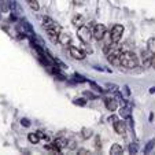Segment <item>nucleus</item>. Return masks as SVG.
I'll return each mask as SVG.
<instances>
[{"label": "nucleus", "mask_w": 155, "mask_h": 155, "mask_svg": "<svg viewBox=\"0 0 155 155\" xmlns=\"http://www.w3.org/2000/svg\"><path fill=\"white\" fill-rule=\"evenodd\" d=\"M121 64L126 69H135L139 64V59L133 52H122V55H121Z\"/></svg>", "instance_id": "1"}, {"label": "nucleus", "mask_w": 155, "mask_h": 155, "mask_svg": "<svg viewBox=\"0 0 155 155\" xmlns=\"http://www.w3.org/2000/svg\"><path fill=\"white\" fill-rule=\"evenodd\" d=\"M121 55H122L121 48L110 45V51H107V59L110 63L115 64V66H121Z\"/></svg>", "instance_id": "2"}, {"label": "nucleus", "mask_w": 155, "mask_h": 155, "mask_svg": "<svg viewBox=\"0 0 155 155\" xmlns=\"http://www.w3.org/2000/svg\"><path fill=\"white\" fill-rule=\"evenodd\" d=\"M124 35V26L122 25H114L110 32V38H111V43H118V41L122 38Z\"/></svg>", "instance_id": "3"}, {"label": "nucleus", "mask_w": 155, "mask_h": 155, "mask_svg": "<svg viewBox=\"0 0 155 155\" xmlns=\"http://www.w3.org/2000/svg\"><path fill=\"white\" fill-rule=\"evenodd\" d=\"M77 35H78V38L82 43H89V40H91V37H92V32L88 26H80Z\"/></svg>", "instance_id": "4"}, {"label": "nucleus", "mask_w": 155, "mask_h": 155, "mask_svg": "<svg viewBox=\"0 0 155 155\" xmlns=\"http://www.w3.org/2000/svg\"><path fill=\"white\" fill-rule=\"evenodd\" d=\"M43 26L45 28V30L51 29V30H55V32L61 33V26H59V24H56L55 21L51 19L50 17H44L43 18Z\"/></svg>", "instance_id": "5"}, {"label": "nucleus", "mask_w": 155, "mask_h": 155, "mask_svg": "<svg viewBox=\"0 0 155 155\" xmlns=\"http://www.w3.org/2000/svg\"><path fill=\"white\" fill-rule=\"evenodd\" d=\"M106 33H107V29H106V26L104 25H102V24L95 25L94 30H92V36H94L97 41L103 40V37L106 36Z\"/></svg>", "instance_id": "6"}, {"label": "nucleus", "mask_w": 155, "mask_h": 155, "mask_svg": "<svg viewBox=\"0 0 155 155\" xmlns=\"http://www.w3.org/2000/svg\"><path fill=\"white\" fill-rule=\"evenodd\" d=\"M104 104L106 107H107V110H110V111H115L118 108V103L115 99H111V97H106L104 99Z\"/></svg>", "instance_id": "7"}, {"label": "nucleus", "mask_w": 155, "mask_h": 155, "mask_svg": "<svg viewBox=\"0 0 155 155\" xmlns=\"http://www.w3.org/2000/svg\"><path fill=\"white\" fill-rule=\"evenodd\" d=\"M114 130L117 132L118 135L124 136V135L126 133V126H125V124H124L122 121H115V122H114Z\"/></svg>", "instance_id": "8"}, {"label": "nucleus", "mask_w": 155, "mask_h": 155, "mask_svg": "<svg viewBox=\"0 0 155 155\" xmlns=\"http://www.w3.org/2000/svg\"><path fill=\"white\" fill-rule=\"evenodd\" d=\"M69 51H70V55L73 56L74 59H78V61H82V59L85 58L84 52H81L80 50H77L76 47H70V48H69Z\"/></svg>", "instance_id": "9"}, {"label": "nucleus", "mask_w": 155, "mask_h": 155, "mask_svg": "<svg viewBox=\"0 0 155 155\" xmlns=\"http://www.w3.org/2000/svg\"><path fill=\"white\" fill-rule=\"evenodd\" d=\"M54 147H55L56 152H61L62 148L66 147V141H64L63 139H55V141H54Z\"/></svg>", "instance_id": "10"}, {"label": "nucleus", "mask_w": 155, "mask_h": 155, "mask_svg": "<svg viewBox=\"0 0 155 155\" xmlns=\"http://www.w3.org/2000/svg\"><path fill=\"white\" fill-rule=\"evenodd\" d=\"M47 36L50 37V40L52 43H58V38H59V33L55 32V30H51V29H47Z\"/></svg>", "instance_id": "11"}, {"label": "nucleus", "mask_w": 155, "mask_h": 155, "mask_svg": "<svg viewBox=\"0 0 155 155\" xmlns=\"http://www.w3.org/2000/svg\"><path fill=\"white\" fill-rule=\"evenodd\" d=\"M110 154H111V155L122 154V147H121L120 144H113L111 148H110Z\"/></svg>", "instance_id": "12"}, {"label": "nucleus", "mask_w": 155, "mask_h": 155, "mask_svg": "<svg viewBox=\"0 0 155 155\" xmlns=\"http://www.w3.org/2000/svg\"><path fill=\"white\" fill-rule=\"evenodd\" d=\"M58 41L59 43H62V44H69V41H70V36L69 35H66V33H59V38H58Z\"/></svg>", "instance_id": "13"}, {"label": "nucleus", "mask_w": 155, "mask_h": 155, "mask_svg": "<svg viewBox=\"0 0 155 155\" xmlns=\"http://www.w3.org/2000/svg\"><path fill=\"white\" fill-rule=\"evenodd\" d=\"M155 147V139H152V140H150L148 143H147V146L144 147V154H150V152L154 150Z\"/></svg>", "instance_id": "14"}, {"label": "nucleus", "mask_w": 155, "mask_h": 155, "mask_svg": "<svg viewBox=\"0 0 155 155\" xmlns=\"http://www.w3.org/2000/svg\"><path fill=\"white\" fill-rule=\"evenodd\" d=\"M147 47H148L150 52L155 54V37H151L148 41H147Z\"/></svg>", "instance_id": "15"}, {"label": "nucleus", "mask_w": 155, "mask_h": 155, "mask_svg": "<svg viewBox=\"0 0 155 155\" xmlns=\"http://www.w3.org/2000/svg\"><path fill=\"white\" fill-rule=\"evenodd\" d=\"M28 139H29V141L30 143H33V144H37L38 140H40V137H38L37 133H30V135L28 136Z\"/></svg>", "instance_id": "16"}, {"label": "nucleus", "mask_w": 155, "mask_h": 155, "mask_svg": "<svg viewBox=\"0 0 155 155\" xmlns=\"http://www.w3.org/2000/svg\"><path fill=\"white\" fill-rule=\"evenodd\" d=\"M120 114H121V117L128 118V117H130V110H129L128 107H122L120 110Z\"/></svg>", "instance_id": "17"}, {"label": "nucleus", "mask_w": 155, "mask_h": 155, "mask_svg": "<svg viewBox=\"0 0 155 155\" xmlns=\"http://www.w3.org/2000/svg\"><path fill=\"white\" fill-rule=\"evenodd\" d=\"M28 2V4L30 6V8H33L35 11H37L38 8H40V6H38V3H37V0H26Z\"/></svg>", "instance_id": "18"}, {"label": "nucleus", "mask_w": 155, "mask_h": 155, "mask_svg": "<svg viewBox=\"0 0 155 155\" xmlns=\"http://www.w3.org/2000/svg\"><path fill=\"white\" fill-rule=\"evenodd\" d=\"M22 24H24V26L26 28V30L30 33V35H35V29H33V26L29 24V22H28V21H25V19H24V21H22Z\"/></svg>", "instance_id": "19"}, {"label": "nucleus", "mask_w": 155, "mask_h": 155, "mask_svg": "<svg viewBox=\"0 0 155 155\" xmlns=\"http://www.w3.org/2000/svg\"><path fill=\"white\" fill-rule=\"evenodd\" d=\"M73 77H74V81H76V82H80V84H82V82H87V78H84V77H82L81 74H78V73H76Z\"/></svg>", "instance_id": "20"}, {"label": "nucleus", "mask_w": 155, "mask_h": 155, "mask_svg": "<svg viewBox=\"0 0 155 155\" xmlns=\"http://www.w3.org/2000/svg\"><path fill=\"white\" fill-rule=\"evenodd\" d=\"M73 25H74V26H82V17H80V15H78V17H74L73 18Z\"/></svg>", "instance_id": "21"}, {"label": "nucleus", "mask_w": 155, "mask_h": 155, "mask_svg": "<svg viewBox=\"0 0 155 155\" xmlns=\"http://www.w3.org/2000/svg\"><path fill=\"white\" fill-rule=\"evenodd\" d=\"M89 85H91V87H92V89H94V91L99 92V94H103V89L99 87V85L96 84V82H94V81H89Z\"/></svg>", "instance_id": "22"}, {"label": "nucleus", "mask_w": 155, "mask_h": 155, "mask_svg": "<svg viewBox=\"0 0 155 155\" xmlns=\"http://www.w3.org/2000/svg\"><path fill=\"white\" fill-rule=\"evenodd\" d=\"M73 103L77 104V106H82V107H84V106L87 104V99H84V97H78V99H76Z\"/></svg>", "instance_id": "23"}, {"label": "nucleus", "mask_w": 155, "mask_h": 155, "mask_svg": "<svg viewBox=\"0 0 155 155\" xmlns=\"http://www.w3.org/2000/svg\"><path fill=\"white\" fill-rule=\"evenodd\" d=\"M91 136H92V130H91V129H87V128L82 129V137L88 139V137H91Z\"/></svg>", "instance_id": "24"}, {"label": "nucleus", "mask_w": 155, "mask_h": 155, "mask_svg": "<svg viewBox=\"0 0 155 155\" xmlns=\"http://www.w3.org/2000/svg\"><path fill=\"white\" fill-rule=\"evenodd\" d=\"M106 87H107L108 91H111V92H118V85H115V84H107Z\"/></svg>", "instance_id": "25"}, {"label": "nucleus", "mask_w": 155, "mask_h": 155, "mask_svg": "<svg viewBox=\"0 0 155 155\" xmlns=\"http://www.w3.org/2000/svg\"><path fill=\"white\" fill-rule=\"evenodd\" d=\"M129 152H130V154H136V152H137V144L136 143L130 144V146H129Z\"/></svg>", "instance_id": "26"}, {"label": "nucleus", "mask_w": 155, "mask_h": 155, "mask_svg": "<svg viewBox=\"0 0 155 155\" xmlns=\"http://www.w3.org/2000/svg\"><path fill=\"white\" fill-rule=\"evenodd\" d=\"M84 96H85V97H89V99H91V100L97 99V96H96V95H94V94H92V92H88V91H85V92H84Z\"/></svg>", "instance_id": "27"}, {"label": "nucleus", "mask_w": 155, "mask_h": 155, "mask_svg": "<svg viewBox=\"0 0 155 155\" xmlns=\"http://www.w3.org/2000/svg\"><path fill=\"white\" fill-rule=\"evenodd\" d=\"M150 66H152V68L155 69V54H152V55H151V61H150Z\"/></svg>", "instance_id": "28"}, {"label": "nucleus", "mask_w": 155, "mask_h": 155, "mask_svg": "<svg viewBox=\"0 0 155 155\" xmlns=\"http://www.w3.org/2000/svg\"><path fill=\"white\" fill-rule=\"evenodd\" d=\"M21 124H22V125H24V126H26V128H28V126H30L29 120H26V118H24V120L21 121Z\"/></svg>", "instance_id": "29"}, {"label": "nucleus", "mask_w": 155, "mask_h": 155, "mask_svg": "<svg viewBox=\"0 0 155 155\" xmlns=\"http://www.w3.org/2000/svg\"><path fill=\"white\" fill-rule=\"evenodd\" d=\"M78 154H81V155H85V154H89V151H87V150L81 148V150H78Z\"/></svg>", "instance_id": "30"}, {"label": "nucleus", "mask_w": 155, "mask_h": 155, "mask_svg": "<svg viewBox=\"0 0 155 155\" xmlns=\"http://www.w3.org/2000/svg\"><path fill=\"white\" fill-rule=\"evenodd\" d=\"M108 121H110V122H113V124H114L115 121H118V118H117V117H110V118H108Z\"/></svg>", "instance_id": "31"}, {"label": "nucleus", "mask_w": 155, "mask_h": 155, "mask_svg": "<svg viewBox=\"0 0 155 155\" xmlns=\"http://www.w3.org/2000/svg\"><path fill=\"white\" fill-rule=\"evenodd\" d=\"M37 135H38V137H40V139H43V137H45V135H44L43 132H37Z\"/></svg>", "instance_id": "32"}, {"label": "nucleus", "mask_w": 155, "mask_h": 155, "mask_svg": "<svg viewBox=\"0 0 155 155\" xmlns=\"http://www.w3.org/2000/svg\"><path fill=\"white\" fill-rule=\"evenodd\" d=\"M124 88H125V94L129 95V88H128V87H124Z\"/></svg>", "instance_id": "33"}, {"label": "nucleus", "mask_w": 155, "mask_h": 155, "mask_svg": "<svg viewBox=\"0 0 155 155\" xmlns=\"http://www.w3.org/2000/svg\"><path fill=\"white\" fill-rule=\"evenodd\" d=\"M150 92H151V94H154V92H155V87H152L151 89H150Z\"/></svg>", "instance_id": "34"}, {"label": "nucleus", "mask_w": 155, "mask_h": 155, "mask_svg": "<svg viewBox=\"0 0 155 155\" xmlns=\"http://www.w3.org/2000/svg\"><path fill=\"white\" fill-rule=\"evenodd\" d=\"M0 2H2V0H0Z\"/></svg>", "instance_id": "35"}]
</instances>
